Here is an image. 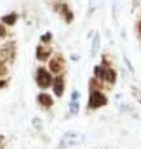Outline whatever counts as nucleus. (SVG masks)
<instances>
[{"label":"nucleus","instance_id":"f03ea898","mask_svg":"<svg viewBox=\"0 0 141 149\" xmlns=\"http://www.w3.org/2000/svg\"><path fill=\"white\" fill-rule=\"evenodd\" d=\"M79 142H80V135L70 132V133H66L63 138H61L59 146H57V149H66L69 147L75 146V144Z\"/></svg>","mask_w":141,"mask_h":149},{"label":"nucleus","instance_id":"0eeeda50","mask_svg":"<svg viewBox=\"0 0 141 149\" xmlns=\"http://www.w3.org/2000/svg\"><path fill=\"white\" fill-rule=\"evenodd\" d=\"M64 89H65V84H64V79L61 77H57L55 81H54V94L56 97H61L64 93Z\"/></svg>","mask_w":141,"mask_h":149},{"label":"nucleus","instance_id":"6e6552de","mask_svg":"<svg viewBox=\"0 0 141 149\" xmlns=\"http://www.w3.org/2000/svg\"><path fill=\"white\" fill-rule=\"evenodd\" d=\"M51 54V49L50 48H45V47H38L36 49V56L39 60H46L49 55Z\"/></svg>","mask_w":141,"mask_h":149},{"label":"nucleus","instance_id":"f257e3e1","mask_svg":"<svg viewBox=\"0 0 141 149\" xmlns=\"http://www.w3.org/2000/svg\"><path fill=\"white\" fill-rule=\"evenodd\" d=\"M107 104V99L106 97L102 93L97 92V90H95V92H93L90 94V98H89V108L91 109H97L100 108V107H104Z\"/></svg>","mask_w":141,"mask_h":149},{"label":"nucleus","instance_id":"a211bd4d","mask_svg":"<svg viewBox=\"0 0 141 149\" xmlns=\"http://www.w3.org/2000/svg\"><path fill=\"white\" fill-rule=\"evenodd\" d=\"M6 85V81L5 80H0V88H4Z\"/></svg>","mask_w":141,"mask_h":149},{"label":"nucleus","instance_id":"39448f33","mask_svg":"<svg viewBox=\"0 0 141 149\" xmlns=\"http://www.w3.org/2000/svg\"><path fill=\"white\" fill-rule=\"evenodd\" d=\"M10 56H14V47H11L10 43L4 45V48L0 50V61L10 60Z\"/></svg>","mask_w":141,"mask_h":149},{"label":"nucleus","instance_id":"423d86ee","mask_svg":"<svg viewBox=\"0 0 141 149\" xmlns=\"http://www.w3.org/2000/svg\"><path fill=\"white\" fill-rule=\"evenodd\" d=\"M49 67H50V70L53 73H60L61 70H63L64 68V61L60 59L59 56H56V58H54V59L50 60V64H49Z\"/></svg>","mask_w":141,"mask_h":149},{"label":"nucleus","instance_id":"f3484780","mask_svg":"<svg viewBox=\"0 0 141 149\" xmlns=\"http://www.w3.org/2000/svg\"><path fill=\"white\" fill-rule=\"evenodd\" d=\"M5 34H6L5 28H4L3 25H0V38H3V36H5Z\"/></svg>","mask_w":141,"mask_h":149},{"label":"nucleus","instance_id":"9b49d317","mask_svg":"<svg viewBox=\"0 0 141 149\" xmlns=\"http://www.w3.org/2000/svg\"><path fill=\"white\" fill-rule=\"evenodd\" d=\"M99 47H100V38H99V34H96L94 36L93 44H91V56H93V58L97 54Z\"/></svg>","mask_w":141,"mask_h":149},{"label":"nucleus","instance_id":"ddd939ff","mask_svg":"<svg viewBox=\"0 0 141 149\" xmlns=\"http://www.w3.org/2000/svg\"><path fill=\"white\" fill-rule=\"evenodd\" d=\"M70 108H69V111L71 115H76L77 111H79V102L77 100H71V103H70Z\"/></svg>","mask_w":141,"mask_h":149},{"label":"nucleus","instance_id":"1a4fd4ad","mask_svg":"<svg viewBox=\"0 0 141 149\" xmlns=\"http://www.w3.org/2000/svg\"><path fill=\"white\" fill-rule=\"evenodd\" d=\"M38 100H39L40 104H43L44 107H46V108L53 105V99H51L50 95H48V94H39Z\"/></svg>","mask_w":141,"mask_h":149},{"label":"nucleus","instance_id":"f8f14e48","mask_svg":"<svg viewBox=\"0 0 141 149\" xmlns=\"http://www.w3.org/2000/svg\"><path fill=\"white\" fill-rule=\"evenodd\" d=\"M16 19H18V16H16V14H14V13L3 16V22L5 24H8V25H13V24H15Z\"/></svg>","mask_w":141,"mask_h":149},{"label":"nucleus","instance_id":"dca6fc26","mask_svg":"<svg viewBox=\"0 0 141 149\" xmlns=\"http://www.w3.org/2000/svg\"><path fill=\"white\" fill-rule=\"evenodd\" d=\"M79 97H80V94H79V92H76V90H74L73 94H71V100H77Z\"/></svg>","mask_w":141,"mask_h":149},{"label":"nucleus","instance_id":"20e7f679","mask_svg":"<svg viewBox=\"0 0 141 149\" xmlns=\"http://www.w3.org/2000/svg\"><path fill=\"white\" fill-rule=\"evenodd\" d=\"M36 83L40 88H48L51 83V77L44 68H39L36 72Z\"/></svg>","mask_w":141,"mask_h":149},{"label":"nucleus","instance_id":"9d476101","mask_svg":"<svg viewBox=\"0 0 141 149\" xmlns=\"http://www.w3.org/2000/svg\"><path fill=\"white\" fill-rule=\"evenodd\" d=\"M59 11L61 14L65 15V19H66V23H71L73 22V13L68 9V6L65 5V4H63V5H59Z\"/></svg>","mask_w":141,"mask_h":149},{"label":"nucleus","instance_id":"4468645a","mask_svg":"<svg viewBox=\"0 0 141 149\" xmlns=\"http://www.w3.org/2000/svg\"><path fill=\"white\" fill-rule=\"evenodd\" d=\"M8 73V69L4 65L3 61H0V75H5V74Z\"/></svg>","mask_w":141,"mask_h":149},{"label":"nucleus","instance_id":"6ab92c4d","mask_svg":"<svg viewBox=\"0 0 141 149\" xmlns=\"http://www.w3.org/2000/svg\"><path fill=\"white\" fill-rule=\"evenodd\" d=\"M139 30H140V33H141V23H140V25H139Z\"/></svg>","mask_w":141,"mask_h":149},{"label":"nucleus","instance_id":"7ed1b4c3","mask_svg":"<svg viewBox=\"0 0 141 149\" xmlns=\"http://www.w3.org/2000/svg\"><path fill=\"white\" fill-rule=\"evenodd\" d=\"M95 75L100 79H105L109 83H115L116 80V73L110 68H104L101 65L95 68Z\"/></svg>","mask_w":141,"mask_h":149},{"label":"nucleus","instance_id":"2eb2a0df","mask_svg":"<svg viewBox=\"0 0 141 149\" xmlns=\"http://www.w3.org/2000/svg\"><path fill=\"white\" fill-rule=\"evenodd\" d=\"M50 39H51V34H50V33H46L45 35L41 36V40H43V41H49Z\"/></svg>","mask_w":141,"mask_h":149}]
</instances>
